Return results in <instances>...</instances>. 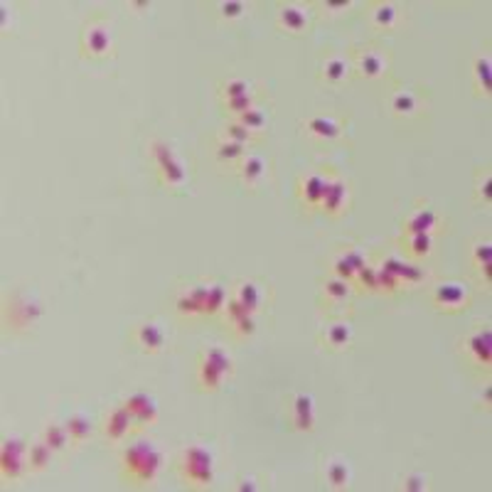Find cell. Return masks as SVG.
<instances>
[{
  "label": "cell",
  "mask_w": 492,
  "mask_h": 492,
  "mask_svg": "<svg viewBox=\"0 0 492 492\" xmlns=\"http://www.w3.org/2000/svg\"><path fill=\"white\" fill-rule=\"evenodd\" d=\"M125 465H128V470L135 480L145 483V480H153V475L158 470V455L153 453L150 446L140 443V446H133L125 453Z\"/></svg>",
  "instance_id": "obj_1"
},
{
  "label": "cell",
  "mask_w": 492,
  "mask_h": 492,
  "mask_svg": "<svg viewBox=\"0 0 492 492\" xmlns=\"http://www.w3.org/2000/svg\"><path fill=\"white\" fill-rule=\"evenodd\" d=\"M185 478L192 480V483H200V485L209 483V478H212V463H209V455L207 453L192 448V451L185 455Z\"/></svg>",
  "instance_id": "obj_2"
},
{
  "label": "cell",
  "mask_w": 492,
  "mask_h": 492,
  "mask_svg": "<svg viewBox=\"0 0 492 492\" xmlns=\"http://www.w3.org/2000/svg\"><path fill=\"white\" fill-rule=\"evenodd\" d=\"M227 369H229V357L224 352H219V350H212L207 355L205 365H202V381L207 386H217Z\"/></svg>",
  "instance_id": "obj_3"
},
{
  "label": "cell",
  "mask_w": 492,
  "mask_h": 492,
  "mask_svg": "<svg viewBox=\"0 0 492 492\" xmlns=\"http://www.w3.org/2000/svg\"><path fill=\"white\" fill-rule=\"evenodd\" d=\"M128 411L135 413L138 421H150V418H153V404H150L145 396H133V399L128 401Z\"/></svg>",
  "instance_id": "obj_4"
},
{
  "label": "cell",
  "mask_w": 492,
  "mask_h": 492,
  "mask_svg": "<svg viewBox=\"0 0 492 492\" xmlns=\"http://www.w3.org/2000/svg\"><path fill=\"white\" fill-rule=\"evenodd\" d=\"M128 421H130V411H128V406L121 411H116L114 416H111V423H109V433L114 436V438H119V436H123L125 431H128Z\"/></svg>",
  "instance_id": "obj_5"
},
{
  "label": "cell",
  "mask_w": 492,
  "mask_h": 492,
  "mask_svg": "<svg viewBox=\"0 0 492 492\" xmlns=\"http://www.w3.org/2000/svg\"><path fill=\"white\" fill-rule=\"evenodd\" d=\"M438 300L443 303V305H460L463 300H465V295H463V290L455 286H443L438 290Z\"/></svg>",
  "instance_id": "obj_6"
},
{
  "label": "cell",
  "mask_w": 492,
  "mask_h": 492,
  "mask_svg": "<svg viewBox=\"0 0 492 492\" xmlns=\"http://www.w3.org/2000/svg\"><path fill=\"white\" fill-rule=\"evenodd\" d=\"M2 465H5V473H10V475H15V473H17L20 455H17V446H15V443H7V446H5V458H2Z\"/></svg>",
  "instance_id": "obj_7"
},
{
  "label": "cell",
  "mask_w": 492,
  "mask_h": 492,
  "mask_svg": "<svg viewBox=\"0 0 492 492\" xmlns=\"http://www.w3.org/2000/svg\"><path fill=\"white\" fill-rule=\"evenodd\" d=\"M473 350H475L478 360L488 362V360H490V335H488V332H485V335H478V337L473 340Z\"/></svg>",
  "instance_id": "obj_8"
},
{
  "label": "cell",
  "mask_w": 492,
  "mask_h": 492,
  "mask_svg": "<svg viewBox=\"0 0 492 492\" xmlns=\"http://www.w3.org/2000/svg\"><path fill=\"white\" fill-rule=\"evenodd\" d=\"M283 22H286V27H290V30H300L305 25V15L300 10H295V7H286L283 10Z\"/></svg>",
  "instance_id": "obj_9"
},
{
  "label": "cell",
  "mask_w": 492,
  "mask_h": 492,
  "mask_svg": "<svg viewBox=\"0 0 492 492\" xmlns=\"http://www.w3.org/2000/svg\"><path fill=\"white\" fill-rule=\"evenodd\" d=\"M325 190H328V182H323L320 177L308 180V200H310V202L323 200V197H325Z\"/></svg>",
  "instance_id": "obj_10"
},
{
  "label": "cell",
  "mask_w": 492,
  "mask_h": 492,
  "mask_svg": "<svg viewBox=\"0 0 492 492\" xmlns=\"http://www.w3.org/2000/svg\"><path fill=\"white\" fill-rule=\"evenodd\" d=\"M140 342H143L145 347H158V345L163 342V335H160V330H155L153 325H148V328L140 330Z\"/></svg>",
  "instance_id": "obj_11"
},
{
  "label": "cell",
  "mask_w": 492,
  "mask_h": 492,
  "mask_svg": "<svg viewBox=\"0 0 492 492\" xmlns=\"http://www.w3.org/2000/svg\"><path fill=\"white\" fill-rule=\"evenodd\" d=\"M342 195H345V187L342 185H328V190H325V205L330 207V209H337V205H340V200H342Z\"/></svg>",
  "instance_id": "obj_12"
},
{
  "label": "cell",
  "mask_w": 492,
  "mask_h": 492,
  "mask_svg": "<svg viewBox=\"0 0 492 492\" xmlns=\"http://www.w3.org/2000/svg\"><path fill=\"white\" fill-rule=\"evenodd\" d=\"M298 426L300 428H305V426H310V401L308 399H298Z\"/></svg>",
  "instance_id": "obj_13"
},
{
  "label": "cell",
  "mask_w": 492,
  "mask_h": 492,
  "mask_svg": "<svg viewBox=\"0 0 492 492\" xmlns=\"http://www.w3.org/2000/svg\"><path fill=\"white\" fill-rule=\"evenodd\" d=\"M242 305H244L246 310H253L256 305H258V293H256V288L253 286H246L242 290V300H239Z\"/></svg>",
  "instance_id": "obj_14"
},
{
  "label": "cell",
  "mask_w": 492,
  "mask_h": 492,
  "mask_svg": "<svg viewBox=\"0 0 492 492\" xmlns=\"http://www.w3.org/2000/svg\"><path fill=\"white\" fill-rule=\"evenodd\" d=\"M106 44H109L106 32H101V30L91 32V37H89V47H91L94 52H104V49H106Z\"/></svg>",
  "instance_id": "obj_15"
},
{
  "label": "cell",
  "mask_w": 492,
  "mask_h": 492,
  "mask_svg": "<svg viewBox=\"0 0 492 492\" xmlns=\"http://www.w3.org/2000/svg\"><path fill=\"white\" fill-rule=\"evenodd\" d=\"M47 446H52V448H62L64 446V441H67V436H64V431L62 428H49L47 431Z\"/></svg>",
  "instance_id": "obj_16"
},
{
  "label": "cell",
  "mask_w": 492,
  "mask_h": 492,
  "mask_svg": "<svg viewBox=\"0 0 492 492\" xmlns=\"http://www.w3.org/2000/svg\"><path fill=\"white\" fill-rule=\"evenodd\" d=\"M69 431L74 433V438H84L89 433V423L84 418H74V421H69Z\"/></svg>",
  "instance_id": "obj_17"
},
{
  "label": "cell",
  "mask_w": 492,
  "mask_h": 492,
  "mask_svg": "<svg viewBox=\"0 0 492 492\" xmlns=\"http://www.w3.org/2000/svg\"><path fill=\"white\" fill-rule=\"evenodd\" d=\"M431 222H433V217H431V214H421V217L411 224V229H413L416 234H423V232L428 229V224H431Z\"/></svg>",
  "instance_id": "obj_18"
},
{
  "label": "cell",
  "mask_w": 492,
  "mask_h": 492,
  "mask_svg": "<svg viewBox=\"0 0 492 492\" xmlns=\"http://www.w3.org/2000/svg\"><path fill=\"white\" fill-rule=\"evenodd\" d=\"M362 69H365L367 74H376V72L381 69V62H379L376 57H365V59H362Z\"/></svg>",
  "instance_id": "obj_19"
},
{
  "label": "cell",
  "mask_w": 492,
  "mask_h": 492,
  "mask_svg": "<svg viewBox=\"0 0 492 492\" xmlns=\"http://www.w3.org/2000/svg\"><path fill=\"white\" fill-rule=\"evenodd\" d=\"M345 340H347V330L342 328V325L332 328V332H330V342H332V345H342Z\"/></svg>",
  "instance_id": "obj_20"
},
{
  "label": "cell",
  "mask_w": 492,
  "mask_h": 492,
  "mask_svg": "<svg viewBox=\"0 0 492 492\" xmlns=\"http://www.w3.org/2000/svg\"><path fill=\"white\" fill-rule=\"evenodd\" d=\"M328 293L335 295V298H345L347 295V286L340 283V281H332V283H328Z\"/></svg>",
  "instance_id": "obj_21"
},
{
  "label": "cell",
  "mask_w": 492,
  "mask_h": 492,
  "mask_svg": "<svg viewBox=\"0 0 492 492\" xmlns=\"http://www.w3.org/2000/svg\"><path fill=\"white\" fill-rule=\"evenodd\" d=\"M261 175V163L258 160H248L244 165V177H258Z\"/></svg>",
  "instance_id": "obj_22"
},
{
  "label": "cell",
  "mask_w": 492,
  "mask_h": 492,
  "mask_svg": "<svg viewBox=\"0 0 492 492\" xmlns=\"http://www.w3.org/2000/svg\"><path fill=\"white\" fill-rule=\"evenodd\" d=\"M242 121H244V125H246V128H251V125L256 128V125H261V123H263V119H261V114H253V111H246V114H244V119H242Z\"/></svg>",
  "instance_id": "obj_23"
},
{
  "label": "cell",
  "mask_w": 492,
  "mask_h": 492,
  "mask_svg": "<svg viewBox=\"0 0 492 492\" xmlns=\"http://www.w3.org/2000/svg\"><path fill=\"white\" fill-rule=\"evenodd\" d=\"M47 455H49V446H37V448L32 451V460H35V465H42V463L47 460Z\"/></svg>",
  "instance_id": "obj_24"
},
{
  "label": "cell",
  "mask_w": 492,
  "mask_h": 492,
  "mask_svg": "<svg viewBox=\"0 0 492 492\" xmlns=\"http://www.w3.org/2000/svg\"><path fill=\"white\" fill-rule=\"evenodd\" d=\"M330 478H332V483H335V485H342V483H345V478H347V473H345V468H342V465H335V468H332V473H330Z\"/></svg>",
  "instance_id": "obj_25"
},
{
  "label": "cell",
  "mask_w": 492,
  "mask_h": 492,
  "mask_svg": "<svg viewBox=\"0 0 492 492\" xmlns=\"http://www.w3.org/2000/svg\"><path fill=\"white\" fill-rule=\"evenodd\" d=\"M345 74V64L342 62H332L328 67V77H332V79H340Z\"/></svg>",
  "instance_id": "obj_26"
},
{
  "label": "cell",
  "mask_w": 492,
  "mask_h": 492,
  "mask_svg": "<svg viewBox=\"0 0 492 492\" xmlns=\"http://www.w3.org/2000/svg\"><path fill=\"white\" fill-rule=\"evenodd\" d=\"M239 153H242V143H229V145H224L222 158H234V155H239Z\"/></svg>",
  "instance_id": "obj_27"
},
{
  "label": "cell",
  "mask_w": 492,
  "mask_h": 492,
  "mask_svg": "<svg viewBox=\"0 0 492 492\" xmlns=\"http://www.w3.org/2000/svg\"><path fill=\"white\" fill-rule=\"evenodd\" d=\"M310 125H313V128H315L318 133H325V135H335V128H332L330 123H325V121H313Z\"/></svg>",
  "instance_id": "obj_28"
},
{
  "label": "cell",
  "mask_w": 492,
  "mask_h": 492,
  "mask_svg": "<svg viewBox=\"0 0 492 492\" xmlns=\"http://www.w3.org/2000/svg\"><path fill=\"white\" fill-rule=\"evenodd\" d=\"M376 22L389 25V22H391V7H381V10L376 12Z\"/></svg>",
  "instance_id": "obj_29"
},
{
  "label": "cell",
  "mask_w": 492,
  "mask_h": 492,
  "mask_svg": "<svg viewBox=\"0 0 492 492\" xmlns=\"http://www.w3.org/2000/svg\"><path fill=\"white\" fill-rule=\"evenodd\" d=\"M411 106H413L411 96H399V99H396V109H399V111H411Z\"/></svg>",
  "instance_id": "obj_30"
},
{
  "label": "cell",
  "mask_w": 492,
  "mask_h": 492,
  "mask_svg": "<svg viewBox=\"0 0 492 492\" xmlns=\"http://www.w3.org/2000/svg\"><path fill=\"white\" fill-rule=\"evenodd\" d=\"M416 251H418V253H421V251H428V237H423V234L416 237Z\"/></svg>",
  "instance_id": "obj_31"
},
{
  "label": "cell",
  "mask_w": 492,
  "mask_h": 492,
  "mask_svg": "<svg viewBox=\"0 0 492 492\" xmlns=\"http://www.w3.org/2000/svg\"><path fill=\"white\" fill-rule=\"evenodd\" d=\"M224 10H229V15H237L239 12V5H227Z\"/></svg>",
  "instance_id": "obj_32"
}]
</instances>
